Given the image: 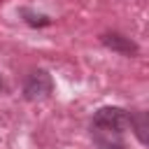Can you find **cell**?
Listing matches in <instances>:
<instances>
[{"label": "cell", "mask_w": 149, "mask_h": 149, "mask_svg": "<svg viewBox=\"0 0 149 149\" xmlns=\"http://www.w3.org/2000/svg\"><path fill=\"white\" fill-rule=\"evenodd\" d=\"M130 114L123 107H100L91 119V137L100 149H126Z\"/></svg>", "instance_id": "cell-1"}, {"label": "cell", "mask_w": 149, "mask_h": 149, "mask_svg": "<svg viewBox=\"0 0 149 149\" xmlns=\"http://www.w3.org/2000/svg\"><path fill=\"white\" fill-rule=\"evenodd\" d=\"M54 91V79L47 70H35L28 74L26 84H23V98L35 102V100H44L49 98Z\"/></svg>", "instance_id": "cell-2"}, {"label": "cell", "mask_w": 149, "mask_h": 149, "mask_svg": "<svg viewBox=\"0 0 149 149\" xmlns=\"http://www.w3.org/2000/svg\"><path fill=\"white\" fill-rule=\"evenodd\" d=\"M100 42H102L107 49H112V51H116V54H121V56H135V54H137V44H135L130 37L121 35V33H105V35L100 37Z\"/></svg>", "instance_id": "cell-3"}, {"label": "cell", "mask_w": 149, "mask_h": 149, "mask_svg": "<svg viewBox=\"0 0 149 149\" xmlns=\"http://www.w3.org/2000/svg\"><path fill=\"white\" fill-rule=\"evenodd\" d=\"M130 128H135V135L140 137L142 144H147V123H144V112H140L137 116H130Z\"/></svg>", "instance_id": "cell-4"}, {"label": "cell", "mask_w": 149, "mask_h": 149, "mask_svg": "<svg viewBox=\"0 0 149 149\" xmlns=\"http://www.w3.org/2000/svg\"><path fill=\"white\" fill-rule=\"evenodd\" d=\"M21 14L26 16V21H28L30 26H49V23H51V19H49V16H42V14H33L30 9H23Z\"/></svg>", "instance_id": "cell-5"}]
</instances>
